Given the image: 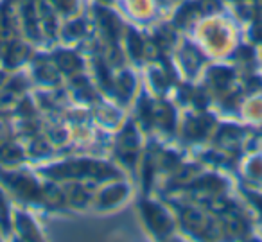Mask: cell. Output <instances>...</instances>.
Returning a JSON list of instances; mask_svg holds the SVG:
<instances>
[{
    "instance_id": "ffe728a7",
    "label": "cell",
    "mask_w": 262,
    "mask_h": 242,
    "mask_svg": "<svg viewBox=\"0 0 262 242\" xmlns=\"http://www.w3.org/2000/svg\"><path fill=\"white\" fill-rule=\"evenodd\" d=\"M198 8H200V13H214L219 9V2L217 0H201Z\"/></svg>"
},
{
    "instance_id": "484cf974",
    "label": "cell",
    "mask_w": 262,
    "mask_h": 242,
    "mask_svg": "<svg viewBox=\"0 0 262 242\" xmlns=\"http://www.w3.org/2000/svg\"><path fill=\"white\" fill-rule=\"evenodd\" d=\"M210 208L217 210V212H225V210H226V203L223 201V199H214V201L210 203Z\"/></svg>"
},
{
    "instance_id": "9a60e30c",
    "label": "cell",
    "mask_w": 262,
    "mask_h": 242,
    "mask_svg": "<svg viewBox=\"0 0 262 242\" xmlns=\"http://www.w3.org/2000/svg\"><path fill=\"white\" fill-rule=\"evenodd\" d=\"M43 201L49 203V205L56 206V205H61V194H59V190L56 187H45L43 190Z\"/></svg>"
},
{
    "instance_id": "2e32d148",
    "label": "cell",
    "mask_w": 262,
    "mask_h": 242,
    "mask_svg": "<svg viewBox=\"0 0 262 242\" xmlns=\"http://www.w3.org/2000/svg\"><path fill=\"white\" fill-rule=\"evenodd\" d=\"M38 76H40L41 81H45V83H56L58 81V70H54L51 65H43L38 69Z\"/></svg>"
},
{
    "instance_id": "4fadbf2b",
    "label": "cell",
    "mask_w": 262,
    "mask_h": 242,
    "mask_svg": "<svg viewBox=\"0 0 262 242\" xmlns=\"http://www.w3.org/2000/svg\"><path fill=\"white\" fill-rule=\"evenodd\" d=\"M18 231L24 235L26 238H31V237H34L36 238L38 235H36V231H34V224L31 223L27 217H24V215H20L18 217Z\"/></svg>"
},
{
    "instance_id": "4dcf8cb0",
    "label": "cell",
    "mask_w": 262,
    "mask_h": 242,
    "mask_svg": "<svg viewBox=\"0 0 262 242\" xmlns=\"http://www.w3.org/2000/svg\"><path fill=\"white\" fill-rule=\"evenodd\" d=\"M6 135H8V131H6L4 122H2V120H0V140H4V138H6Z\"/></svg>"
},
{
    "instance_id": "1f68e13d",
    "label": "cell",
    "mask_w": 262,
    "mask_h": 242,
    "mask_svg": "<svg viewBox=\"0 0 262 242\" xmlns=\"http://www.w3.org/2000/svg\"><path fill=\"white\" fill-rule=\"evenodd\" d=\"M258 84H260V81H258V79H251L250 81V90H257Z\"/></svg>"
},
{
    "instance_id": "44dd1931",
    "label": "cell",
    "mask_w": 262,
    "mask_h": 242,
    "mask_svg": "<svg viewBox=\"0 0 262 242\" xmlns=\"http://www.w3.org/2000/svg\"><path fill=\"white\" fill-rule=\"evenodd\" d=\"M16 106V99L15 95H4V97H0V112H6V109H11Z\"/></svg>"
},
{
    "instance_id": "3957f363",
    "label": "cell",
    "mask_w": 262,
    "mask_h": 242,
    "mask_svg": "<svg viewBox=\"0 0 262 242\" xmlns=\"http://www.w3.org/2000/svg\"><path fill=\"white\" fill-rule=\"evenodd\" d=\"M56 65L65 72H72L74 69H79L81 61L77 59V56L70 54V52H59L56 54Z\"/></svg>"
},
{
    "instance_id": "5b68a950",
    "label": "cell",
    "mask_w": 262,
    "mask_h": 242,
    "mask_svg": "<svg viewBox=\"0 0 262 242\" xmlns=\"http://www.w3.org/2000/svg\"><path fill=\"white\" fill-rule=\"evenodd\" d=\"M124 194H126V188H124L122 185H117V187L108 188V190L101 195L102 205H113V203L120 201V199L124 197Z\"/></svg>"
},
{
    "instance_id": "83f0119b",
    "label": "cell",
    "mask_w": 262,
    "mask_h": 242,
    "mask_svg": "<svg viewBox=\"0 0 262 242\" xmlns=\"http://www.w3.org/2000/svg\"><path fill=\"white\" fill-rule=\"evenodd\" d=\"M119 51H115V49H112V51H110V61L112 63H117V61H120V58H119Z\"/></svg>"
},
{
    "instance_id": "52a82bcc",
    "label": "cell",
    "mask_w": 262,
    "mask_h": 242,
    "mask_svg": "<svg viewBox=\"0 0 262 242\" xmlns=\"http://www.w3.org/2000/svg\"><path fill=\"white\" fill-rule=\"evenodd\" d=\"M119 147H120V151H124V149H126L127 152H131V149L137 147V135H135V131L131 129V127H127V129L122 133L120 142H119Z\"/></svg>"
},
{
    "instance_id": "7c38bea8",
    "label": "cell",
    "mask_w": 262,
    "mask_h": 242,
    "mask_svg": "<svg viewBox=\"0 0 262 242\" xmlns=\"http://www.w3.org/2000/svg\"><path fill=\"white\" fill-rule=\"evenodd\" d=\"M210 77L217 86H226V84L232 81V72L226 69H214L210 74Z\"/></svg>"
},
{
    "instance_id": "7a4b0ae2",
    "label": "cell",
    "mask_w": 262,
    "mask_h": 242,
    "mask_svg": "<svg viewBox=\"0 0 262 242\" xmlns=\"http://www.w3.org/2000/svg\"><path fill=\"white\" fill-rule=\"evenodd\" d=\"M183 223H185L187 230H192V231H205V228L208 226L203 213L192 212V210L183 213Z\"/></svg>"
},
{
    "instance_id": "277c9868",
    "label": "cell",
    "mask_w": 262,
    "mask_h": 242,
    "mask_svg": "<svg viewBox=\"0 0 262 242\" xmlns=\"http://www.w3.org/2000/svg\"><path fill=\"white\" fill-rule=\"evenodd\" d=\"M151 117H153L160 126L167 127V129L172 126V112L169 106H165V104L157 106L155 109H151Z\"/></svg>"
},
{
    "instance_id": "4316f807",
    "label": "cell",
    "mask_w": 262,
    "mask_h": 242,
    "mask_svg": "<svg viewBox=\"0 0 262 242\" xmlns=\"http://www.w3.org/2000/svg\"><path fill=\"white\" fill-rule=\"evenodd\" d=\"M250 170L253 174H262V162L260 160H253V162L250 163Z\"/></svg>"
},
{
    "instance_id": "d4e9b609",
    "label": "cell",
    "mask_w": 262,
    "mask_h": 242,
    "mask_svg": "<svg viewBox=\"0 0 262 242\" xmlns=\"http://www.w3.org/2000/svg\"><path fill=\"white\" fill-rule=\"evenodd\" d=\"M84 199H86V194H84V192L81 190V188H74V192H72V201L77 203V205H83Z\"/></svg>"
},
{
    "instance_id": "f1b7e54d",
    "label": "cell",
    "mask_w": 262,
    "mask_h": 242,
    "mask_svg": "<svg viewBox=\"0 0 262 242\" xmlns=\"http://www.w3.org/2000/svg\"><path fill=\"white\" fill-rule=\"evenodd\" d=\"M253 34H255V38H262V24H257V26H255Z\"/></svg>"
},
{
    "instance_id": "5bb4252c",
    "label": "cell",
    "mask_w": 262,
    "mask_h": 242,
    "mask_svg": "<svg viewBox=\"0 0 262 242\" xmlns=\"http://www.w3.org/2000/svg\"><path fill=\"white\" fill-rule=\"evenodd\" d=\"M203 131H205L203 119H200V120H189V122H187V137L198 138V137H201V135H203Z\"/></svg>"
},
{
    "instance_id": "e0dca14e",
    "label": "cell",
    "mask_w": 262,
    "mask_h": 242,
    "mask_svg": "<svg viewBox=\"0 0 262 242\" xmlns=\"http://www.w3.org/2000/svg\"><path fill=\"white\" fill-rule=\"evenodd\" d=\"M117 88H119V92H122V95H129L131 90H133V77H131L129 74H122V76L119 77Z\"/></svg>"
},
{
    "instance_id": "8fae6325",
    "label": "cell",
    "mask_w": 262,
    "mask_h": 242,
    "mask_svg": "<svg viewBox=\"0 0 262 242\" xmlns=\"http://www.w3.org/2000/svg\"><path fill=\"white\" fill-rule=\"evenodd\" d=\"M101 24L102 27L106 29V33L110 34V36H115L117 29H119V22H117V18L113 15H110L108 11H101Z\"/></svg>"
},
{
    "instance_id": "7402d4cb",
    "label": "cell",
    "mask_w": 262,
    "mask_h": 242,
    "mask_svg": "<svg viewBox=\"0 0 262 242\" xmlns=\"http://www.w3.org/2000/svg\"><path fill=\"white\" fill-rule=\"evenodd\" d=\"M47 151H49V147H47V144H45L43 140H36L33 145H31V152H33V155H36V156L45 155Z\"/></svg>"
},
{
    "instance_id": "ac0fdd59",
    "label": "cell",
    "mask_w": 262,
    "mask_h": 242,
    "mask_svg": "<svg viewBox=\"0 0 262 242\" xmlns=\"http://www.w3.org/2000/svg\"><path fill=\"white\" fill-rule=\"evenodd\" d=\"M142 49H144V41L137 36L135 33L129 34V51H131V56L133 58H139L142 54Z\"/></svg>"
},
{
    "instance_id": "d6a6232c",
    "label": "cell",
    "mask_w": 262,
    "mask_h": 242,
    "mask_svg": "<svg viewBox=\"0 0 262 242\" xmlns=\"http://www.w3.org/2000/svg\"><path fill=\"white\" fill-rule=\"evenodd\" d=\"M257 203H258V206H260V210H262V197H258Z\"/></svg>"
},
{
    "instance_id": "cb8c5ba5",
    "label": "cell",
    "mask_w": 262,
    "mask_h": 242,
    "mask_svg": "<svg viewBox=\"0 0 262 242\" xmlns=\"http://www.w3.org/2000/svg\"><path fill=\"white\" fill-rule=\"evenodd\" d=\"M0 224H4V228L8 230V208H6V203L2 195H0Z\"/></svg>"
},
{
    "instance_id": "9c48e42d",
    "label": "cell",
    "mask_w": 262,
    "mask_h": 242,
    "mask_svg": "<svg viewBox=\"0 0 262 242\" xmlns=\"http://www.w3.org/2000/svg\"><path fill=\"white\" fill-rule=\"evenodd\" d=\"M198 13H200V8H198V6H185V8L178 13V16H176V24L185 26V24H189L192 18H196Z\"/></svg>"
},
{
    "instance_id": "d6986e66",
    "label": "cell",
    "mask_w": 262,
    "mask_h": 242,
    "mask_svg": "<svg viewBox=\"0 0 262 242\" xmlns=\"http://www.w3.org/2000/svg\"><path fill=\"white\" fill-rule=\"evenodd\" d=\"M185 61L187 65L190 67V69H194V67H198L201 63V56L198 51H194V49H187L185 51Z\"/></svg>"
},
{
    "instance_id": "603a6c76",
    "label": "cell",
    "mask_w": 262,
    "mask_h": 242,
    "mask_svg": "<svg viewBox=\"0 0 262 242\" xmlns=\"http://www.w3.org/2000/svg\"><path fill=\"white\" fill-rule=\"evenodd\" d=\"M142 52H146V56H149V58H155L158 54V45L155 41H146Z\"/></svg>"
},
{
    "instance_id": "836d02e7",
    "label": "cell",
    "mask_w": 262,
    "mask_h": 242,
    "mask_svg": "<svg viewBox=\"0 0 262 242\" xmlns=\"http://www.w3.org/2000/svg\"><path fill=\"white\" fill-rule=\"evenodd\" d=\"M2 79H4V76H2V74H0V83H2Z\"/></svg>"
},
{
    "instance_id": "6da1fadb",
    "label": "cell",
    "mask_w": 262,
    "mask_h": 242,
    "mask_svg": "<svg viewBox=\"0 0 262 242\" xmlns=\"http://www.w3.org/2000/svg\"><path fill=\"white\" fill-rule=\"evenodd\" d=\"M144 208H146L147 221H149L153 230H157L160 235L167 233V231L171 230V221L164 215V212H162L160 208H157V206H153V205H146Z\"/></svg>"
},
{
    "instance_id": "f546056e",
    "label": "cell",
    "mask_w": 262,
    "mask_h": 242,
    "mask_svg": "<svg viewBox=\"0 0 262 242\" xmlns=\"http://www.w3.org/2000/svg\"><path fill=\"white\" fill-rule=\"evenodd\" d=\"M241 54H243V56H241L243 59H250L251 58V51H250V49H241Z\"/></svg>"
},
{
    "instance_id": "8992f818",
    "label": "cell",
    "mask_w": 262,
    "mask_h": 242,
    "mask_svg": "<svg viewBox=\"0 0 262 242\" xmlns=\"http://www.w3.org/2000/svg\"><path fill=\"white\" fill-rule=\"evenodd\" d=\"M225 224H226V230L232 235H243L244 231H246V226H244L243 219L237 215H225Z\"/></svg>"
},
{
    "instance_id": "ba28073f",
    "label": "cell",
    "mask_w": 262,
    "mask_h": 242,
    "mask_svg": "<svg viewBox=\"0 0 262 242\" xmlns=\"http://www.w3.org/2000/svg\"><path fill=\"white\" fill-rule=\"evenodd\" d=\"M26 58H27V47L26 45H20V43L13 45L11 51H9V54H8L9 65H18V63H22Z\"/></svg>"
},
{
    "instance_id": "30bf717a",
    "label": "cell",
    "mask_w": 262,
    "mask_h": 242,
    "mask_svg": "<svg viewBox=\"0 0 262 242\" xmlns=\"http://www.w3.org/2000/svg\"><path fill=\"white\" fill-rule=\"evenodd\" d=\"M20 156H22V152H20V149L16 147V145H4V149L0 151V160L8 163L18 162Z\"/></svg>"
}]
</instances>
